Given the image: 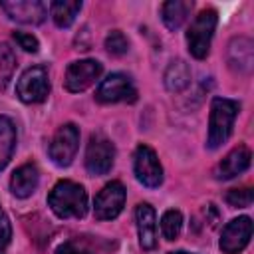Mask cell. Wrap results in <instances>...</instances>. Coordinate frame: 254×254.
I'll return each mask as SVG.
<instances>
[{
  "instance_id": "cell-18",
  "label": "cell",
  "mask_w": 254,
  "mask_h": 254,
  "mask_svg": "<svg viewBox=\"0 0 254 254\" xmlns=\"http://www.w3.org/2000/svg\"><path fill=\"white\" fill-rule=\"evenodd\" d=\"M192 10V2H187V0H169L161 6V18H163V24L169 28V30H179L187 16L190 14Z\"/></svg>"
},
{
  "instance_id": "cell-12",
  "label": "cell",
  "mask_w": 254,
  "mask_h": 254,
  "mask_svg": "<svg viewBox=\"0 0 254 254\" xmlns=\"http://www.w3.org/2000/svg\"><path fill=\"white\" fill-rule=\"evenodd\" d=\"M0 8L6 12L10 20H16L20 24H42L46 20V4L40 0H2Z\"/></svg>"
},
{
  "instance_id": "cell-16",
  "label": "cell",
  "mask_w": 254,
  "mask_h": 254,
  "mask_svg": "<svg viewBox=\"0 0 254 254\" xmlns=\"http://www.w3.org/2000/svg\"><path fill=\"white\" fill-rule=\"evenodd\" d=\"M254 62L252 54V40L248 38H234L228 46V65L238 73H250Z\"/></svg>"
},
{
  "instance_id": "cell-24",
  "label": "cell",
  "mask_w": 254,
  "mask_h": 254,
  "mask_svg": "<svg viewBox=\"0 0 254 254\" xmlns=\"http://www.w3.org/2000/svg\"><path fill=\"white\" fill-rule=\"evenodd\" d=\"M226 202L230 206H238V208H244V206H250L252 204V189L244 187V189H232L226 192Z\"/></svg>"
},
{
  "instance_id": "cell-14",
  "label": "cell",
  "mask_w": 254,
  "mask_h": 254,
  "mask_svg": "<svg viewBox=\"0 0 254 254\" xmlns=\"http://www.w3.org/2000/svg\"><path fill=\"white\" fill-rule=\"evenodd\" d=\"M135 220H137V232H139V244L143 250H153L157 246V220L155 210L151 204L141 202L135 208Z\"/></svg>"
},
{
  "instance_id": "cell-13",
  "label": "cell",
  "mask_w": 254,
  "mask_h": 254,
  "mask_svg": "<svg viewBox=\"0 0 254 254\" xmlns=\"http://www.w3.org/2000/svg\"><path fill=\"white\" fill-rule=\"evenodd\" d=\"M250 159H252V153L246 145H238L234 147L214 169V179L216 181H228V179H234L236 175L244 173L248 167H250Z\"/></svg>"
},
{
  "instance_id": "cell-15",
  "label": "cell",
  "mask_w": 254,
  "mask_h": 254,
  "mask_svg": "<svg viewBox=\"0 0 254 254\" xmlns=\"http://www.w3.org/2000/svg\"><path fill=\"white\" fill-rule=\"evenodd\" d=\"M38 183H40V175H38L36 165L26 163V165L18 167V169L12 173L10 190H12V194L18 196V198H28V196L38 189Z\"/></svg>"
},
{
  "instance_id": "cell-2",
  "label": "cell",
  "mask_w": 254,
  "mask_h": 254,
  "mask_svg": "<svg viewBox=\"0 0 254 254\" xmlns=\"http://www.w3.org/2000/svg\"><path fill=\"white\" fill-rule=\"evenodd\" d=\"M238 101L226 99V97H214L210 105V119H208V139L206 147L208 149H218L224 145L232 133L234 119L238 115Z\"/></svg>"
},
{
  "instance_id": "cell-7",
  "label": "cell",
  "mask_w": 254,
  "mask_h": 254,
  "mask_svg": "<svg viewBox=\"0 0 254 254\" xmlns=\"http://www.w3.org/2000/svg\"><path fill=\"white\" fill-rule=\"evenodd\" d=\"M125 187L119 181L107 183L95 196L93 202V214L97 220H113L121 214L123 204H125Z\"/></svg>"
},
{
  "instance_id": "cell-3",
  "label": "cell",
  "mask_w": 254,
  "mask_h": 254,
  "mask_svg": "<svg viewBox=\"0 0 254 254\" xmlns=\"http://www.w3.org/2000/svg\"><path fill=\"white\" fill-rule=\"evenodd\" d=\"M216 22H218V14L212 8L198 12V16H194V20L190 22L187 30V44H189V52L196 60H202L208 56Z\"/></svg>"
},
{
  "instance_id": "cell-5",
  "label": "cell",
  "mask_w": 254,
  "mask_h": 254,
  "mask_svg": "<svg viewBox=\"0 0 254 254\" xmlns=\"http://www.w3.org/2000/svg\"><path fill=\"white\" fill-rule=\"evenodd\" d=\"M113 161H115V147L113 143L101 135V133H93L89 137V143H87V149H85V169L89 175H107L113 167Z\"/></svg>"
},
{
  "instance_id": "cell-28",
  "label": "cell",
  "mask_w": 254,
  "mask_h": 254,
  "mask_svg": "<svg viewBox=\"0 0 254 254\" xmlns=\"http://www.w3.org/2000/svg\"><path fill=\"white\" fill-rule=\"evenodd\" d=\"M169 254H192V252H185V250H177V252H169Z\"/></svg>"
},
{
  "instance_id": "cell-11",
  "label": "cell",
  "mask_w": 254,
  "mask_h": 254,
  "mask_svg": "<svg viewBox=\"0 0 254 254\" xmlns=\"http://www.w3.org/2000/svg\"><path fill=\"white\" fill-rule=\"evenodd\" d=\"M252 236V220L250 216H238L232 218L220 234V250L224 254H238L242 252Z\"/></svg>"
},
{
  "instance_id": "cell-19",
  "label": "cell",
  "mask_w": 254,
  "mask_h": 254,
  "mask_svg": "<svg viewBox=\"0 0 254 254\" xmlns=\"http://www.w3.org/2000/svg\"><path fill=\"white\" fill-rule=\"evenodd\" d=\"M79 10H81L79 0H58L50 4V14L58 28H69Z\"/></svg>"
},
{
  "instance_id": "cell-26",
  "label": "cell",
  "mask_w": 254,
  "mask_h": 254,
  "mask_svg": "<svg viewBox=\"0 0 254 254\" xmlns=\"http://www.w3.org/2000/svg\"><path fill=\"white\" fill-rule=\"evenodd\" d=\"M10 234H12V228H10L8 216L0 208V254H6V248L10 244Z\"/></svg>"
},
{
  "instance_id": "cell-21",
  "label": "cell",
  "mask_w": 254,
  "mask_h": 254,
  "mask_svg": "<svg viewBox=\"0 0 254 254\" xmlns=\"http://www.w3.org/2000/svg\"><path fill=\"white\" fill-rule=\"evenodd\" d=\"M181 228H183V214L181 210H165L163 216H161V232L167 240H177V236L181 234Z\"/></svg>"
},
{
  "instance_id": "cell-17",
  "label": "cell",
  "mask_w": 254,
  "mask_h": 254,
  "mask_svg": "<svg viewBox=\"0 0 254 254\" xmlns=\"http://www.w3.org/2000/svg\"><path fill=\"white\" fill-rule=\"evenodd\" d=\"M163 81H165V87L173 93H179L183 89L189 87L190 83V67L185 60H173L167 69H165V75H163Z\"/></svg>"
},
{
  "instance_id": "cell-20",
  "label": "cell",
  "mask_w": 254,
  "mask_h": 254,
  "mask_svg": "<svg viewBox=\"0 0 254 254\" xmlns=\"http://www.w3.org/2000/svg\"><path fill=\"white\" fill-rule=\"evenodd\" d=\"M14 147H16V127L12 119H8L6 115H0V171L12 159Z\"/></svg>"
},
{
  "instance_id": "cell-10",
  "label": "cell",
  "mask_w": 254,
  "mask_h": 254,
  "mask_svg": "<svg viewBox=\"0 0 254 254\" xmlns=\"http://www.w3.org/2000/svg\"><path fill=\"white\" fill-rule=\"evenodd\" d=\"M103 67L97 60H79V62H71L65 69V89L71 93H79L85 91L89 85L95 83V79H99Z\"/></svg>"
},
{
  "instance_id": "cell-23",
  "label": "cell",
  "mask_w": 254,
  "mask_h": 254,
  "mask_svg": "<svg viewBox=\"0 0 254 254\" xmlns=\"http://www.w3.org/2000/svg\"><path fill=\"white\" fill-rule=\"evenodd\" d=\"M14 67H16V56H14L12 48L2 42L0 44V77H2V81H6L12 75Z\"/></svg>"
},
{
  "instance_id": "cell-4",
  "label": "cell",
  "mask_w": 254,
  "mask_h": 254,
  "mask_svg": "<svg viewBox=\"0 0 254 254\" xmlns=\"http://www.w3.org/2000/svg\"><path fill=\"white\" fill-rule=\"evenodd\" d=\"M50 93V77L44 65L28 67L16 83V95L24 103H42Z\"/></svg>"
},
{
  "instance_id": "cell-25",
  "label": "cell",
  "mask_w": 254,
  "mask_h": 254,
  "mask_svg": "<svg viewBox=\"0 0 254 254\" xmlns=\"http://www.w3.org/2000/svg\"><path fill=\"white\" fill-rule=\"evenodd\" d=\"M14 42H16L22 50L32 52V54H36V52H38V48H40L38 38H36V36H32V34H28V32H14Z\"/></svg>"
},
{
  "instance_id": "cell-9",
  "label": "cell",
  "mask_w": 254,
  "mask_h": 254,
  "mask_svg": "<svg viewBox=\"0 0 254 254\" xmlns=\"http://www.w3.org/2000/svg\"><path fill=\"white\" fill-rule=\"evenodd\" d=\"M135 177L141 185L149 187V189H157L163 183V167L159 163L157 153L149 147V145H139L135 151Z\"/></svg>"
},
{
  "instance_id": "cell-22",
  "label": "cell",
  "mask_w": 254,
  "mask_h": 254,
  "mask_svg": "<svg viewBox=\"0 0 254 254\" xmlns=\"http://www.w3.org/2000/svg\"><path fill=\"white\" fill-rule=\"evenodd\" d=\"M105 50L113 56H123L129 50V40L125 38V34L121 30H111L105 36Z\"/></svg>"
},
{
  "instance_id": "cell-1",
  "label": "cell",
  "mask_w": 254,
  "mask_h": 254,
  "mask_svg": "<svg viewBox=\"0 0 254 254\" xmlns=\"http://www.w3.org/2000/svg\"><path fill=\"white\" fill-rule=\"evenodd\" d=\"M48 206L58 218H83L87 212V192L73 181H60L48 194Z\"/></svg>"
},
{
  "instance_id": "cell-6",
  "label": "cell",
  "mask_w": 254,
  "mask_h": 254,
  "mask_svg": "<svg viewBox=\"0 0 254 254\" xmlns=\"http://www.w3.org/2000/svg\"><path fill=\"white\" fill-rule=\"evenodd\" d=\"M77 147H79V129L73 123H65L52 137L50 159L58 167H67V165H71V161L77 153Z\"/></svg>"
},
{
  "instance_id": "cell-27",
  "label": "cell",
  "mask_w": 254,
  "mask_h": 254,
  "mask_svg": "<svg viewBox=\"0 0 254 254\" xmlns=\"http://www.w3.org/2000/svg\"><path fill=\"white\" fill-rule=\"evenodd\" d=\"M56 254H93V252H91V250H87L85 246H81L79 242L69 240V242H64L62 246H58Z\"/></svg>"
},
{
  "instance_id": "cell-8",
  "label": "cell",
  "mask_w": 254,
  "mask_h": 254,
  "mask_svg": "<svg viewBox=\"0 0 254 254\" xmlns=\"http://www.w3.org/2000/svg\"><path fill=\"white\" fill-rule=\"evenodd\" d=\"M95 99L99 103H117V101H135L137 99V89L131 81L129 75L125 73H111L107 75L97 91H95Z\"/></svg>"
}]
</instances>
